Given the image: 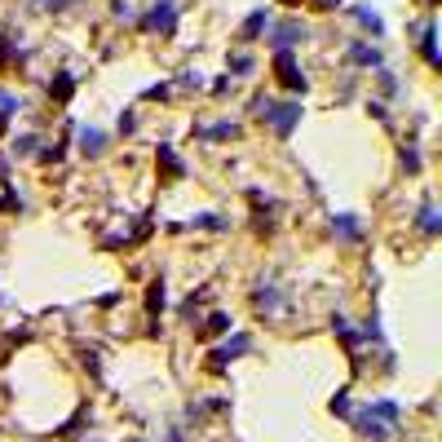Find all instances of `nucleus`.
<instances>
[{
    "instance_id": "obj_8",
    "label": "nucleus",
    "mask_w": 442,
    "mask_h": 442,
    "mask_svg": "<svg viewBox=\"0 0 442 442\" xmlns=\"http://www.w3.org/2000/svg\"><path fill=\"white\" fill-rule=\"evenodd\" d=\"M420 53H425V62H429V67H442V53H438V27H434V22H425V27H420Z\"/></svg>"
},
{
    "instance_id": "obj_11",
    "label": "nucleus",
    "mask_w": 442,
    "mask_h": 442,
    "mask_svg": "<svg viewBox=\"0 0 442 442\" xmlns=\"http://www.w3.org/2000/svg\"><path fill=\"white\" fill-rule=\"evenodd\" d=\"M199 137H204V142H230V137H239V124H235V119H217V124L199 128Z\"/></svg>"
},
{
    "instance_id": "obj_3",
    "label": "nucleus",
    "mask_w": 442,
    "mask_h": 442,
    "mask_svg": "<svg viewBox=\"0 0 442 442\" xmlns=\"http://www.w3.org/2000/svg\"><path fill=\"white\" fill-rule=\"evenodd\" d=\"M142 31L177 35V0H155V5H151V14L142 18Z\"/></svg>"
},
{
    "instance_id": "obj_18",
    "label": "nucleus",
    "mask_w": 442,
    "mask_h": 442,
    "mask_svg": "<svg viewBox=\"0 0 442 442\" xmlns=\"http://www.w3.org/2000/svg\"><path fill=\"white\" fill-rule=\"evenodd\" d=\"M160 160H164V169H169L173 177H186V169H182V160H177V155H173V146H164V142H160Z\"/></svg>"
},
{
    "instance_id": "obj_13",
    "label": "nucleus",
    "mask_w": 442,
    "mask_h": 442,
    "mask_svg": "<svg viewBox=\"0 0 442 442\" xmlns=\"http://www.w3.org/2000/svg\"><path fill=\"white\" fill-rule=\"evenodd\" d=\"M270 27V14L266 9H257V14H248V22H244V31H239V40H257L261 31Z\"/></svg>"
},
{
    "instance_id": "obj_10",
    "label": "nucleus",
    "mask_w": 442,
    "mask_h": 442,
    "mask_svg": "<svg viewBox=\"0 0 442 442\" xmlns=\"http://www.w3.org/2000/svg\"><path fill=\"white\" fill-rule=\"evenodd\" d=\"M80 151H85L89 160H98V155L106 151V133L102 128H80Z\"/></svg>"
},
{
    "instance_id": "obj_25",
    "label": "nucleus",
    "mask_w": 442,
    "mask_h": 442,
    "mask_svg": "<svg viewBox=\"0 0 442 442\" xmlns=\"http://www.w3.org/2000/svg\"><path fill=\"white\" fill-rule=\"evenodd\" d=\"M402 169H407V173H416V169H420V155H416V146H407V151H402Z\"/></svg>"
},
{
    "instance_id": "obj_5",
    "label": "nucleus",
    "mask_w": 442,
    "mask_h": 442,
    "mask_svg": "<svg viewBox=\"0 0 442 442\" xmlns=\"http://www.w3.org/2000/svg\"><path fill=\"white\" fill-rule=\"evenodd\" d=\"M248 350H253V341H248V337H244V332H235V337H230V341H221V345H217V350H212V372H221V367H226V363H230V358H244Z\"/></svg>"
},
{
    "instance_id": "obj_32",
    "label": "nucleus",
    "mask_w": 442,
    "mask_h": 442,
    "mask_svg": "<svg viewBox=\"0 0 442 442\" xmlns=\"http://www.w3.org/2000/svg\"><path fill=\"white\" fill-rule=\"evenodd\" d=\"M0 133H5V115H0Z\"/></svg>"
},
{
    "instance_id": "obj_28",
    "label": "nucleus",
    "mask_w": 442,
    "mask_h": 442,
    "mask_svg": "<svg viewBox=\"0 0 442 442\" xmlns=\"http://www.w3.org/2000/svg\"><path fill=\"white\" fill-rule=\"evenodd\" d=\"M133 128H137V115L124 111V115H119V133H133Z\"/></svg>"
},
{
    "instance_id": "obj_4",
    "label": "nucleus",
    "mask_w": 442,
    "mask_h": 442,
    "mask_svg": "<svg viewBox=\"0 0 442 442\" xmlns=\"http://www.w3.org/2000/svg\"><path fill=\"white\" fill-rule=\"evenodd\" d=\"M301 40H309V27L301 18H288V22H279V27H274V35H270V44L279 53H292V44H301Z\"/></svg>"
},
{
    "instance_id": "obj_29",
    "label": "nucleus",
    "mask_w": 442,
    "mask_h": 442,
    "mask_svg": "<svg viewBox=\"0 0 442 442\" xmlns=\"http://www.w3.org/2000/svg\"><path fill=\"white\" fill-rule=\"evenodd\" d=\"M380 85H385V93H398V76H393V71H380Z\"/></svg>"
},
{
    "instance_id": "obj_16",
    "label": "nucleus",
    "mask_w": 442,
    "mask_h": 442,
    "mask_svg": "<svg viewBox=\"0 0 442 442\" xmlns=\"http://www.w3.org/2000/svg\"><path fill=\"white\" fill-rule=\"evenodd\" d=\"M354 18L363 22V27L372 31V35H385V22H380V14H372V9H367V5H354Z\"/></svg>"
},
{
    "instance_id": "obj_7",
    "label": "nucleus",
    "mask_w": 442,
    "mask_h": 442,
    "mask_svg": "<svg viewBox=\"0 0 442 442\" xmlns=\"http://www.w3.org/2000/svg\"><path fill=\"white\" fill-rule=\"evenodd\" d=\"M332 230H337L345 244H358V239H363V226H358L354 212H332Z\"/></svg>"
},
{
    "instance_id": "obj_23",
    "label": "nucleus",
    "mask_w": 442,
    "mask_h": 442,
    "mask_svg": "<svg viewBox=\"0 0 442 442\" xmlns=\"http://www.w3.org/2000/svg\"><path fill=\"white\" fill-rule=\"evenodd\" d=\"M230 71H235V76H253V58H248V53H235V58H230Z\"/></svg>"
},
{
    "instance_id": "obj_33",
    "label": "nucleus",
    "mask_w": 442,
    "mask_h": 442,
    "mask_svg": "<svg viewBox=\"0 0 442 442\" xmlns=\"http://www.w3.org/2000/svg\"><path fill=\"white\" fill-rule=\"evenodd\" d=\"M425 5H438V0H425Z\"/></svg>"
},
{
    "instance_id": "obj_30",
    "label": "nucleus",
    "mask_w": 442,
    "mask_h": 442,
    "mask_svg": "<svg viewBox=\"0 0 442 442\" xmlns=\"http://www.w3.org/2000/svg\"><path fill=\"white\" fill-rule=\"evenodd\" d=\"M111 9H115V14H119V18H133V5H128V0H115V5H111Z\"/></svg>"
},
{
    "instance_id": "obj_17",
    "label": "nucleus",
    "mask_w": 442,
    "mask_h": 442,
    "mask_svg": "<svg viewBox=\"0 0 442 442\" xmlns=\"http://www.w3.org/2000/svg\"><path fill=\"white\" fill-rule=\"evenodd\" d=\"M14 155H18V160H27V155H40V137H35V133L14 137Z\"/></svg>"
},
{
    "instance_id": "obj_27",
    "label": "nucleus",
    "mask_w": 442,
    "mask_h": 442,
    "mask_svg": "<svg viewBox=\"0 0 442 442\" xmlns=\"http://www.w3.org/2000/svg\"><path fill=\"white\" fill-rule=\"evenodd\" d=\"M177 85H182V89H199V85H204V76H199V71H186Z\"/></svg>"
},
{
    "instance_id": "obj_22",
    "label": "nucleus",
    "mask_w": 442,
    "mask_h": 442,
    "mask_svg": "<svg viewBox=\"0 0 442 442\" xmlns=\"http://www.w3.org/2000/svg\"><path fill=\"white\" fill-rule=\"evenodd\" d=\"M195 226H208V230H226V217H212V212H195Z\"/></svg>"
},
{
    "instance_id": "obj_12",
    "label": "nucleus",
    "mask_w": 442,
    "mask_h": 442,
    "mask_svg": "<svg viewBox=\"0 0 442 442\" xmlns=\"http://www.w3.org/2000/svg\"><path fill=\"white\" fill-rule=\"evenodd\" d=\"M71 93H76V80H71V71H58L49 80V98L53 102H71Z\"/></svg>"
},
{
    "instance_id": "obj_1",
    "label": "nucleus",
    "mask_w": 442,
    "mask_h": 442,
    "mask_svg": "<svg viewBox=\"0 0 442 442\" xmlns=\"http://www.w3.org/2000/svg\"><path fill=\"white\" fill-rule=\"evenodd\" d=\"M398 402L393 398H376V402H367L363 411H354V429L363 438H372V442H385L393 438V429H398Z\"/></svg>"
},
{
    "instance_id": "obj_20",
    "label": "nucleus",
    "mask_w": 442,
    "mask_h": 442,
    "mask_svg": "<svg viewBox=\"0 0 442 442\" xmlns=\"http://www.w3.org/2000/svg\"><path fill=\"white\" fill-rule=\"evenodd\" d=\"M146 309H151V314H160V309H164V283H151V292H146Z\"/></svg>"
},
{
    "instance_id": "obj_6",
    "label": "nucleus",
    "mask_w": 442,
    "mask_h": 442,
    "mask_svg": "<svg viewBox=\"0 0 442 442\" xmlns=\"http://www.w3.org/2000/svg\"><path fill=\"white\" fill-rule=\"evenodd\" d=\"M274 67H279V80H283L292 93H305V89H309V80L296 71V58H292V53H274Z\"/></svg>"
},
{
    "instance_id": "obj_26",
    "label": "nucleus",
    "mask_w": 442,
    "mask_h": 442,
    "mask_svg": "<svg viewBox=\"0 0 442 442\" xmlns=\"http://www.w3.org/2000/svg\"><path fill=\"white\" fill-rule=\"evenodd\" d=\"M332 411H337V416H350V393H337V398H332Z\"/></svg>"
},
{
    "instance_id": "obj_31",
    "label": "nucleus",
    "mask_w": 442,
    "mask_h": 442,
    "mask_svg": "<svg viewBox=\"0 0 442 442\" xmlns=\"http://www.w3.org/2000/svg\"><path fill=\"white\" fill-rule=\"evenodd\" d=\"M314 5H318V9H337L341 0H314Z\"/></svg>"
},
{
    "instance_id": "obj_15",
    "label": "nucleus",
    "mask_w": 442,
    "mask_h": 442,
    "mask_svg": "<svg viewBox=\"0 0 442 442\" xmlns=\"http://www.w3.org/2000/svg\"><path fill=\"white\" fill-rule=\"evenodd\" d=\"M416 226H420L425 235H438V230H442V217H438V208H434V204H425L420 212H416Z\"/></svg>"
},
{
    "instance_id": "obj_9",
    "label": "nucleus",
    "mask_w": 442,
    "mask_h": 442,
    "mask_svg": "<svg viewBox=\"0 0 442 442\" xmlns=\"http://www.w3.org/2000/svg\"><path fill=\"white\" fill-rule=\"evenodd\" d=\"M253 305L261 309V314H274V309L283 305V292L274 288V283H266V288H257V292H253Z\"/></svg>"
},
{
    "instance_id": "obj_2",
    "label": "nucleus",
    "mask_w": 442,
    "mask_h": 442,
    "mask_svg": "<svg viewBox=\"0 0 442 442\" xmlns=\"http://www.w3.org/2000/svg\"><path fill=\"white\" fill-rule=\"evenodd\" d=\"M253 115L266 119V124H274L279 137H292L296 119H301V102H274V98H266V93H257V98H253Z\"/></svg>"
},
{
    "instance_id": "obj_19",
    "label": "nucleus",
    "mask_w": 442,
    "mask_h": 442,
    "mask_svg": "<svg viewBox=\"0 0 442 442\" xmlns=\"http://www.w3.org/2000/svg\"><path fill=\"white\" fill-rule=\"evenodd\" d=\"M204 328H208V332H230V314H226V309H212Z\"/></svg>"
},
{
    "instance_id": "obj_14",
    "label": "nucleus",
    "mask_w": 442,
    "mask_h": 442,
    "mask_svg": "<svg viewBox=\"0 0 442 442\" xmlns=\"http://www.w3.org/2000/svg\"><path fill=\"white\" fill-rule=\"evenodd\" d=\"M350 62L354 67H380V49H372V44H350Z\"/></svg>"
},
{
    "instance_id": "obj_21",
    "label": "nucleus",
    "mask_w": 442,
    "mask_h": 442,
    "mask_svg": "<svg viewBox=\"0 0 442 442\" xmlns=\"http://www.w3.org/2000/svg\"><path fill=\"white\" fill-rule=\"evenodd\" d=\"M14 111H22V98H14V93H5V89H0V115H14Z\"/></svg>"
},
{
    "instance_id": "obj_24",
    "label": "nucleus",
    "mask_w": 442,
    "mask_h": 442,
    "mask_svg": "<svg viewBox=\"0 0 442 442\" xmlns=\"http://www.w3.org/2000/svg\"><path fill=\"white\" fill-rule=\"evenodd\" d=\"M31 5H40V9H53V14H62V9H71L76 0H31Z\"/></svg>"
}]
</instances>
